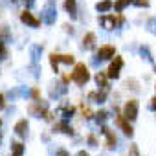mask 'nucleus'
Returning <instances> with one entry per match:
<instances>
[{
    "instance_id": "obj_1",
    "label": "nucleus",
    "mask_w": 156,
    "mask_h": 156,
    "mask_svg": "<svg viewBox=\"0 0 156 156\" xmlns=\"http://www.w3.org/2000/svg\"><path fill=\"white\" fill-rule=\"evenodd\" d=\"M72 81L77 83L79 87H83V85H87L90 81V72H88V68H87L85 62H77L75 64V68L72 72Z\"/></svg>"
},
{
    "instance_id": "obj_2",
    "label": "nucleus",
    "mask_w": 156,
    "mask_h": 156,
    "mask_svg": "<svg viewBox=\"0 0 156 156\" xmlns=\"http://www.w3.org/2000/svg\"><path fill=\"white\" fill-rule=\"evenodd\" d=\"M28 110H30L31 116H39V118H41V116L44 118V116L50 112V110H48V103H46V101H41V99H33V103L28 107Z\"/></svg>"
},
{
    "instance_id": "obj_3",
    "label": "nucleus",
    "mask_w": 156,
    "mask_h": 156,
    "mask_svg": "<svg viewBox=\"0 0 156 156\" xmlns=\"http://www.w3.org/2000/svg\"><path fill=\"white\" fill-rule=\"evenodd\" d=\"M138 108H140V103L138 99H129L123 107V116L129 119V121H134L138 118Z\"/></svg>"
},
{
    "instance_id": "obj_4",
    "label": "nucleus",
    "mask_w": 156,
    "mask_h": 156,
    "mask_svg": "<svg viewBox=\"0 0 156 156\" xmlns=\"http://www.w3.org/2000/svg\"><path fill=\"white\" fill-rule=\"evenodd\" d=\"M99 22H101V26H103L105 30H114L116 26L123 24L125 19H123L121 15H119V17H114V15H103V17L99 19Z\"/></svg>"
},
{
    "instance_id": "obj_5",
    "label": "nucleus",
    "mask_w": 156,
    "mask_h": 156,
    "mask_svg": "<svg viewBox=\"0 0 156 156\" xmlns=\"http://www.w3.org/2000/svg\"><path fill=\"white\" fill-rule=\"evenodd\" d=\"M57 19V11H55V2L53 0H48V4L44 6V11H42V20L46 24H53Z\"/></svg>"
},
{
    "instance_id": "obj_6",
    "label": "nucleus",
    "mask_w": 156,
    "mask_h": 156,
    "mask_svg": "<svg viewBox=\"0 0 156 156\" xmlns=\"http://www.w3.org/2000/svg\"><path fill=\"white\" fill-rule=\"evenodd\" d=\"M123 68V59L119 57V55H114V61H112V64L108 66V70H107V75L110 77V79H118L119 77V70Z\"/></svg>"
},
{
    "instance_id": "obj_7",
    "label": "nucleus",
    "mask_w": 156,
    "mask_h": 156,
    "mask_svg": "<svg viewBox=\"0 0 156 156\" xmlns=\"http://www.w3.org/2000/svg\"><path fill=\"white\" fill-rule=\"evenodd\" d=\"M114 55H116V48H114V46H110V44H105V46H101V48L98 50V53H96V57H98L99 61L112 59Z\"/></svg>"
},
{
    "instance_id": "obj_8",
    "label": "nucleus",
    "mask_w": 156,
    "mask_h": 156,
    "mask_svg": "<svg viewBox=\"0 0 156 156\" xmlns=\"http://www.w3.org/2000/svg\"><path fill=\"white\" fill-rule=\"evenodd\" d=\"M20 20H22L24 24L31 26V28H39V26H41V20H39L37 17H33V13H30L28 9H24V11L20 13Z\"/></svg>"
},
{
    "instance_id": "obj_9",
    "label": "nucleus",
    "mask_w": 156,
    "mask_h": 156,
    "mask_svg": "<svg viewBox=\"0 0 156 156\" xmlns=\"http://www.w3.org/2000/svg\"><path fill=\"white\" fill-rule=\"evenodd\" d=\"M116 125H118V127H119V129H121V130H123V132H125L127 136H129V138H130V136L134 134V130H132V127H130V123H129V119H127V118H125L123 114L116 118Z\"/></svg>"
},
{
    "instance_id": "obj_10",
    "label": "nucleus",
    "mask_w": 156,
    "mask_h": 156,
    "mask_svg": "<svg viewBox=\"0 0 156 156\" xmlns=\"http://www.w3.org/2000/svg\"><path fill=\"white\" fill-rule=\"evenodd\" d=\"M101 132L107 136V141H105V145H107V149H114L116 147V143H118V138H116V134L108 129V127H103L101 129Z\"/></svg>"
},
{
    "instance_id": "obj_11",
    "label": "nucleus",
    "mask_w": 156,
    "mask_h": 156,
    "mask_svg": "<svg viewBox=\"0 0 156 156\" xmlns=\"http://www.w3.org/2000/svg\"><path fill=\"white\" fill-rule=\"evenodd\" d=\"M64 8L72 19H77V2L75 0H64Z\"/></svg>"
},
{
    "instance_id": "obj_12",
    "label": "nucleus",
    "mask_w": 156,
    "mask_h": 156,
    "mask_svg": "<svg viewBox=\"0 0 156 156\" xmlns=\"http://www.w3.org/2000/svg\"><path fill=\"white\" fill-rule=\"evenodd\" d=\"M94 44H96V33L90 31V33H87L85 39H83V48H85V50H92Z\"/></svg>"
},
{
    "instance_id": "obj_13",
    "label": "nucleus",
    "mask_w": 156,
    "mask_h": 156,
    "mask_svg": "<svg viewBox=\"0 0 156 156\" xmlns=\"http://www.w3.org/2000/svg\"><path fill=\"white\" fill-rule=\"evenodd\" d=\"M28 127H30V125H28V121H26V119H19V121H17V125H15V132L22 138V136H26Z\"/></svg>"
},
{
    "instance_id": "obj_14",
    "label": "nucleus",
    "mask_w": 156,
    "mask_h": 156,
    "mask_svg": "<svg viewBox=\"0 0 156 156\" xmlns=\"http://www.w3.org/2000/svg\"><path fill=\"white\" fill-rule=\"evenodd\" d=\"M57 112H59V114H61V116H62V118L66 119V118H72V116H73L75 108H73L72 105H62V107H61V108H59Z\"/></svg>"
},
{
    "instance_id": "obj_15",
    "label": "nucleus",
    "mask_w": 156,
    "mask_h": 156,
    "mask_svg": "<svg viewBox=\"0 0 156 156\" xmlns=\"http://www.w3.org/2000/svg\"><path fill=\"white\" fill-rule=\"evenodd\" d=\"M55 130H59V132H62V134H68V136H72V134H73V129H72L66 121L57 123V125H55Z\"/></svg>"
},
{
    "instance_id": "obj_16",
    "label": "nucleus",
    "mask_w": 156,
    "mask_h": 156,
    "mask_svg": "<svg viewBox=\"0 0 156 156\" xmlns=\"http://www.w3.org/2000/svg\"><path fill=\"white\" fill-rule=\"evenodd\" d=\"M112 8H114V2H112V0H103V2H98V6H96V9H98L99 13H105V11L112 9Z\"/></svg>"
},
{
    "instance_id": "obj_17",
    "label": "nucleus",
    "mask_w": 156,
    "mask_h": 156,
    "mask_svg": "<svg viewBox=\"0 0 156 156\" xmlns=\"http://www.w3.org/2000/svg\"><path fill=\"white\" fill-rule=\"evenodd\" d=\"M11 154L13 156H22L24 154V145L20 141H13L11 143Z\"/></svg>"
},
{
    "instance_id": "obj_18",
    "label": "nucleus",
    "mask_w": 156,
    "mask_h": 156,
    "mask_svg": "<svg viewBox=\"0 0 156 156\" xmlns=\"http://www.w3.org/2000/svg\"><path fill=\"white\" fill-rule=\"evenodd\" d=\"M129 4H134V0H116V4H114V9L118 11V13H121Z\"/></svg>"
},
{
    "instance_id": "obj_19",
    "label": "nucleus",
    "mask_w": 156,
    "mask_h": 156,
    "mask_svg": "<svg viewBox=\"0 0 156 156\" xmlns=\"http://www.w3.org/2000/svg\"><path fill=\"white\" fill-rule=\"evenodd\" d=\"M59 62H61V53H51L50 55V64H51L53 72H59Z\"/></svg>"
},
{
    "instance_id": "obj_20",
    "label": "nucleus",
    "mask_w": 156,
    "mask_h": 156,
    "mask_svg": "<svg viewBox=\"0 0 156 156\" xmlns=\"http://www.w3.org/2000/svg\"><path fill=\"white\" fill-rule=\"evenodd\" d=\"M108 75L107 73H103V72H99L98 75H96V83H98V87H108Z\"/></svg>"
},
{
    "instance_id": "obj_21",
    "label": "nucleus",
    "mask_w": 156,
    "mask_h": 156,
    "mask_svg": "<svg viewBox=\"0 0 156 156\" xmlns=\"http://www.w3.org/2000/svg\"><path fill=\"white\" fill-rule=\"evenodd\" d=\"M11 35H9V31H8V26H2V28H0V41H8Z\"/></svg>"
},
{
    "instance_id": "obj_22",
    "label": "nucleus",
    "mask_w": 156,
    "mask_h": 156,
    "mask_svg": "<svg viewBox=\"0 0 156 156\" xmlns=\"http://www.w3.org/2000/svg\"><path fill=\"white\" fill-rule=\"evenodd\" d=\"M81 112H83V116H85V119H90V118L94 116V112H92V108H90V107H85V105H81Z\"/></svg>"
},
{
    "instance_id": "obj_23",
    "label": "nucleus",
    "mask_w": 156,
    "mask_h": 156,
    "mask_svg": "<svg viewBox=\"0 0 156 156\" xmlns=\"http://www.w3.org/2000/svg\"><path fill=\"white\" fill-rule=\"evenodd\" d=\"M8 57V48H6V42L0 41V61H4Z\"/></svg>"
},
{
    "instance_id": "obj_24",
    "label": "nucleus",
    "mask_w": 156,
    "mask_h": 156,
    "mask_svg": "<svg viewBox=\"0 0 156 156\" xmlns=\"http://www.w3.org/2000/svg\"><path fill=\"white\" fill-rule=\"evenodd\" d=\"M107 116H108L107 110H99V112L96 114V121H98V123H103V121L107 119Z\"/></svg>"
},
{
    "instance_id": "obj_25",
    "label": "nucleus",
    "mask_w": 156,
    "mask_h": 156,
    "mask_svg": "<svg viewBox=\"0 0 156 156\" xmlns=\"http://www.w3.org/2000/svg\"><path fill=\"white\" fill-rule=\"evenodd\" d=\"M61 62H64V64H72V62H73V55H61Z\"/></svg>"
},
{
    "instance_id": "obj_26",
    "label": "nucleus",
    "mask_w": 156,
    "mask_h": 156,
    "mask_svg": "<svg viewBox=\"0 0 156 156\" xmlns=\"http://www.w3.org/2000/svg\"><path fill=\"white\" fill-rule=\"evenodd\" d=\"M129 156H140L138 145H130V149H129Z\"/></svg>"
},
{
    "instance_id": "obj_27",
    "label": "nucleus",
    "mask_w": 156,
    "mask_h": 156,
    "mask_svg": "<svg viewBox=\"0 0 156 156\" xmlns=\"http://www.w3.org/2000/svg\"><path fill=\"white\" fill-rule=\"evenodd\" d=\"M88 145H90V147H98V138H96L94 134L88 136Z\"/></svg>"
},
{
    "instance_id": "obj_28",
    "label": "nucleus",
    "mask_w": 156,
    "mask_h": 156,
    "mask_svg": "<svg viewBox=\"0 0 156 156\" xmlns=\"http://www.w3.org/2000/svg\"><path fill=\"white\" fill-rule=\"evenodd\" d=\"M134 4H136L138 8H147V6H149V0H134Z\"/></svg>"
},
{
    "instance_id": "obj_29",
    "label": "nucleus",
    "mask_w": 156,
    "mask_h": 156,
    "mask_svg": "<svg viewBox=\"0 0 156 156\" xmlns=\"http://www.w3.org/2000/svg\"><path fill=\"white\" fill-rule=\"evenodd\" d=\"M2 108H6V98H4V94H0V110Z\"/></svg>"
},
{
    "instance_id": "obj_30",
    "label": "nucleus",
    "mask_w": 156,
    "mask_h": 156,
    "mask_svg": "<svg viewBox=\"0 0 156 156\" xmlns=\"http://www.w3.org/2000/svg\"><path fill=\"white\" fill-rule=\"evenodd\" d=\"M55 156H70V154H68V151H64V149H59Z\"/></svg>"
},
{
    "instance_id": "obj_31",
    "label": "nucleus",
    "mask_w": 156,
    "mask_h": 156,
    "mask_svg": "<svg viewBox=\"0 0 156 156\" xmlns=\"http://www.w3.org/2000/svg\"><path fill=\"white\" fill-rule=\"evenodd\" d=\"M31 98H33V99H39V98H41V94H39V90H37V88H33V92H31Z\"/></svg>"
},
{
    "instance_id": "obj_32",
    "label": "nucleus",
    "mask_w": 156,
    "mask_h": 156,
    "mask_svg": "<svg viewBox=\"0 0 156 156\" xmlns=\"http://www.w3.org/2000/svg\"><path fill=\"white\" fill-rule=\"evenodd\" d=\"M151 108H152V110H156V96L151 99Z\"/></svg>"
},
{
    "instance_id": "obj_33",
    "label": "nucleus",
    "mask_w": 156,
    "mask_h": 156,
    "mask_svg": "<svg viewBox=\"0 0 156 156\" xmlns=\"http://www.w3.org/2000/svg\"><path fill=\"white\" fill-rule=\"evenodd\" d=\"M64 31H70V33H73V28H72L70 24H64Z\"/></svg>"
},
{
    "instance_id": "obj_34",
    "label": "nucleus",
    "mask_w": 156,
    "mask_h": 156,
    "mask_svg": "<svg viewBox=\"0 0 156 156\" xmlns=\"http://www.w3.org/2000/svg\"><path fill=\"white\" fill-rule=\"evenodd\" d=\"M77 156H90L87 151H79V152H77Z\"/></svg>"
},
{
    "instance_id": "obj_35",
    "label": "nucleus",
    "mask_w": 156,
    "mask_h": 156,
    "mask_svg": "<svg viewBox=\"0 0 156 156\" xmlns=\"http://www.w3.org/2000/svg\"><path fill=\"white\" fill-rule=\"evenodd\" d=\"M24 2H26V6L30 8V6H33V2H35V0H24Z\"/></svg>"
},
{
    "instance_id": "obj_36",
    "label": "nucleus",
    "mask_w": 156,
    "mask_h": 156,
    "mask_svg": "<svg viewBox=\"0 0 156 156\" xmlns=\"http://www.w3.org/2000/svg\"><path fill=\"white\" fill-rule=\"evenodd\" d=\"M0 141H2V134H0Z\"/></svg>"
},
{
    "instance_id": "obj_37",
    "label": "nucleus",
    "mask_w": 156,
    "mask_h": 156,
    "mask_svg": "<svg viewBox=\"0 0 156 156\" xmlns=\"http://www.w3.org/2000/svg\"><path fill=\"white\" fill-rule=\"evenodd\" d=\"M11 2H19V0H11Z\"/></svg>"
},
{
    "instance_id": "obj_38",
    "label": "nucleus",
    "mask_w": 156,
    "mask_h": 156,
    "mask_svg": "<svg viewBox=\"0 0 156 156\" xmlns=\"http://www.w3.org/2000/svg\"><path fill=\"white\" fill-rule=\"evenodd\" d=\"M0 125H2V121H0Z\"/></svg>"
},
{
    "instance_id": "obj_39",
    "label": "nucleus",
    "mask_w": 156,
    "mask_h": 156,
    "mask_svg": "<svg viewBox=\"0 0 156 156\" xmlns=\"http://www.w3.org/2000/svg\"><path fill=\"white\" fill-rule=\"evenodd\" d=\"M154 72H156V68H154Z\"/></svg>"
}]
</instances>
